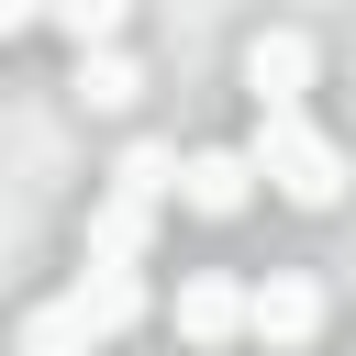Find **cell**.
Here are the masks:
<instances>
[{
	"instance_id": "6da1fadb",
	"label": "cell",
	"mask_w": 356,
	"mask_h": 356,
	"mask_svg": "<svg viewBox=\"0 0 356 356\" xmlns=\"http://www.w3.org/2000/svg\"><path fill=\"white\" fill-rule=\"evenodd\" d=\"M145 323V267H78L56 300H33L22 312V356H89V345H111V334H134Z\"/></svg>"
},
{
	"instance_id": "7a4b0ae2",
	"label": "cell",
	"mask_w": 356,
	"mask_h": 356,
	"mask_svg": "<svg viewBox=\"0 0 356 356\" xmlns=\"http://www.w3.org/2000/svg\"><path fill=\"white\" fill-rule=\"evenodd\" d=\"M245 178H267V189L300 200V211H334V200H345V156H334V134H323L312 111H256Z\"/></svg>"
},
{
	"instance_id": "3957f363",
	"label": "cell",
	"mask_w": 356,
	"mask_h": 356,
	"mask_svg": "<svg viewBox=\"0 0 356 356\" xmlns=\"http://www.w3.org/2000/svg\"><path fill=\"white\" fill-rule=\"evenodd\" d=\"M312 67H323V56H312V33L267 22V33L245 44V100H256V111H300V100H312Z\"/></svg>"
},
{
	"instance_id": "277c9868",
	"label": "cell",
	"mask_w": 356,
	"mask_h": 356,
	"mask_svg": "<svg viewBox=\"0 0 356 356\" xmlns=\"http://www.w3.org/2000/svg\"><path fill=\"white\" fill-rule=\"evenodd\" d=\"M167 200H189L200 222H234L245 200H256V178H245V145H200V156H178V189Z\"/></svg>"
},
{
	"instance_id": "5b68a950",
	"label": "cell",
	"mask_w": 356,
	"mask_h": 356,
	"mask_svg": "<svg viewBox=\"0 0 356 356\" xmlns=\"http://www.w3.org/2000/svg\"><path fill=\"white\" fill-rule=\"evenodd\" d=\"M245 334H267V345H312V334H323V289H312L300 267H267V289H245Z\"/></svg>"
},
{
	"instance_id": "8992f818",
	"label": "cell",
	"mask_w": 356,
	"mask_h": 356,
	"mask_svg": "<svg viewBox=\"0 0 356 356\" xmlns=\"http://www.w3.org/2000/svg\"><path fill=\"white\" fill-rule=\"evenodd\" d=\"M178 334H189V345H234V334H245V289L211 278V267L178 278Z\"/></svg>"
},
{
	"instance_id": "52a82bcc",
	"label": "cell",
	"mask_w": 356,
	"mask_h": 356,
	"mask_svg": "<svg viewBox=\"0 0 356 356\" xmlns=\"http://www.w3.org/2000/svg\"><path fill=\"white\" fill-rule=\"evenodd\" d=\"M145 245H156V211L145 200H100L89 211V267H145Z\"/></svg>"
},
{
	"instance_id": "ba28073f",
	"label": "cell",
	"mask_w": 356,
	"mask_h": 356,
	"mask_svg": "<svg viewBox=\"0 0 356 356\" xmlns=\"http://www.w3.org/2000/svg\"><path fill=\"white\" fill-rule=\"evenodd\" d=\"M167 189H178V145H122V167H111V200H145V211H167Z\"/></svg>"
},
{
	"instance_id": "9c48e42d",
	"label": "cell",
	"mask_w": 356,
	"mask_h": 356,
	"mask_svg": "<svg viewBox=\"0 0 356 356\" xmlns=\"http://www.w3.org/2000/svg\"><path fill=\"white\" fill-rule=\"evenodd\" d=\"M122 11L134 0H44V22L78 44V56H100V44H122Z\"/></svg>"
},
{
	"instance_id": "30bf717a",
	"label": "cell",
	"mask_w": 356,
	"mask_h": 356,
	"mask_svg": "<svg viewBox=\"0 0 356 356\" xmlns=\"http://www.w3.org/2000/svg\"><path fill=\"white\" fill-rule=\"evenodd\" d=\"M134 89H145V67H134L122 44H100V56H78V100H89V111H122Z\"/></svg>"
}]
</instances>
